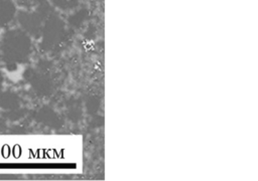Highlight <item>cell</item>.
I'll list each match as a JSON object with an SVG mask.
<instances>
[{"mask_svg": "<svg viewBox=\"0 0 258 181\" xmlns=\"http://www.w3.org/2000/svg\"><path fill=\"white\" fill-rule=\"evenodd\" d=\"M21 40V37L16 31H10L4 36L1 45L4 61L9 63L22 59L24 49L22 48Z\"/></svg>", "mask_w": 258, "mask_h": 181, "instance_id": "obj_1", "label": "cell"}, {"mask_svg": "<svg viewBox=\"0 0 258 181\" xmlns=\"http://www.w3.org/2000/svg\"><path fill=\"white\" fill-rule=\"evenodd\" d=\"M4 127V123H3V120L0 119V130H2V128Z\"/></svg>", "mask_w": 258, "mask_h": 181, "instance_id": "obj_3", "label": "cell"}, {"mask_svg": "<svg viewBox=\"0 0 258 181\" xmlns=\"http://www.w3.org/2000/svg\"><path fill=\"white\" fill-rule=\"evenodd\" d=\"M14 13V6L9 0H0V27L9 22Z\"/></svg>", "mask_w": 258, "mask_h": 181, "instance_id": "obj_2", "label": "cell"}]
</instances>
